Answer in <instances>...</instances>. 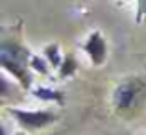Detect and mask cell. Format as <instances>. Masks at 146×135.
Segmentation results:
<instances>
[{"label": "cell", "mask_w": 146, "mask_h": 135, "mask_svg": "<svg viewBox=\"0 0 146 135\" xmlns=\"http://www.w3.org/2000/svg\"><path fill=\"white\" fill-rule=\"evenodd\" d=\"M30 52L28 48L21 46L15 41H2V48H0V65H2L4 72H9L22 89L30 91L32 89V68H30Z\"/></svg>", "instance_id": "cell-1"}, {"label": "cell", "mask_w": 146, "mask_h": 135, "mask_svg": "<svg viewBox=\"0 0 146 135\" xmlns=\"http://www.w3.org/2000/svg\"><path fill=\"white\" fill-rule=\"evenodd\" d=\"M6 113H9L24 132H37L57 120V115L50 109H21V107L7 106Z\"/></svg>", "instance_id": "cell-2"}, {"label": "cell", "mask_w": 146, "mask_h": 135, "mask_svg": "<svg viewBox=\"0 0 146 135\" xmlns=\"http://www.w3.org/2000/svg\"><path fill=\"white\" fill-rule=\"evenodd\" d=\"M82 50L85 52V56L89 57V61L94 67H102L107 61V41L98 30H93L89 35L85 37V41L82 43Z\"/></svg>", "instance_id": "cell-3"}, {"label": "cell", "mask_w": 146, "mask_h": 135, "mask_svg": "<svg viewBox=\"0 0 146 135\" xmlns=\"http://www.w3.org/2000/svg\"><path fill=\"white\" fill-rule=\"evenodd\" d=\"M141 91H143V83L139 80H124L113 91V106L117 109H129L135 106Z\"/></svg>", "instance_id": "cell-4"}, {"label": "cell", "mask_w": 146, "mask_h": 135, "mask_svg": "<svg viewBox=\"0 0 146 135\" xmlns=\"http://www.w3.org/2000/svg\"><path fill=\"white\" fill-rule=\"evenodd\" d=\"M35 98H39L41 102H54V104H59L63 106V92L54 89V87H46V85H35L30 89Z\"/></svg>", "instance_id": "cell-5"}, {"label": "cell", "mask_w": 146, "mask_h": 135, "mask_svg": "<svg viewBox=\"0 0 146 135\" xmlns=\"http://www.w3.org/2000/svg\"><path fill=\"white\" fill-rule=\"evenodd\" d=\"M43 56L46 57V61L50 63V67L59 70V67L63 65V57H61V52H59V45H56V43L46 45V46H44V50H43Z\"/></svg>", "instance_id": "cell-6"}, {"label": "cell", "mask_w": 146, "mask_h": 135, "mask_svg": "<svg viewBox=\"0 0 146 135\" xmlns=\"http://www.w3.org/2000/svg\"><path fill=\"white\" fill-rule=\"evenodd\" d=\"M30 68L35 70V72H39V74H44V76L50 74V63L46 61L44 56L32 54V56H30Z\"/></svg>", "instance_id": "cell-7"}, {"label": "cell", "mask_w": 146, "mask_h": 135, "mask_svg": "<svg viewBox=\"0 0 146 135\" xmlns=\"http://www.w3.org/2000/svg\"><path fill=\"white\" fill-rule=\"evenodd\" d=\"M76 68H78V63H76V57L67 56L63 59V65L59 67V74L61 78H68V76H74Z\"/></svg>", "instance_id": "cell-8"}, {"label": "cell", "mask_w": 146, "mask_h": 135, "mask_svg": "<svg viewBox=\"0 0 146 135\" xmlns=\"http://www.w3.org/2000/svg\"><path fill=\"white\" fill-rule=\"evenodd\" d=\"M13 135H26V132H17V133H13Z\"/></svg>", "instance_id": "cell-9"}]
</instances>
